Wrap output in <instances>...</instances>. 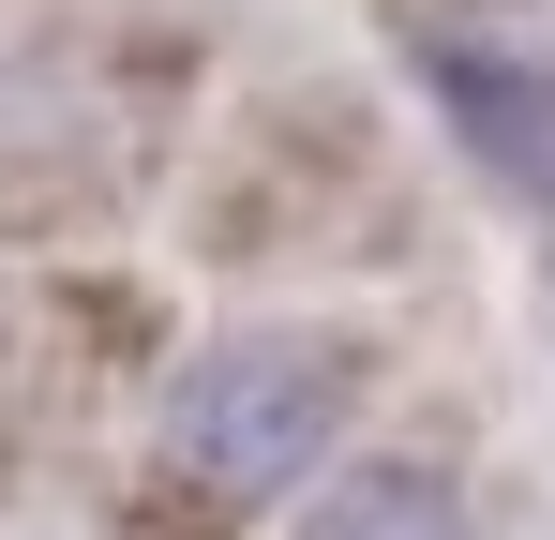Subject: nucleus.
I'll list each match as a JSON object with an SVG mask.
<instances>
[{"instance_id":"f257e3e1","label":"nucleus","mask_w":555,"mask_h":540,"mask_svg":"<svg viewBox=\"0 0 555 540\" xmlns=\"http://www.w3.org/2000/svg\"><path fill=\"white\" fill-rule=\"evenodd\" d=\"M361 406V346L346 331H225L166 375V421H151V496L195 526H241L271 511L285 480H315V450L346 436Z\"/></svg>"},{"instance_id":"f03ea898","label":"nucleus","mask_w":555,"mask_h":540,"mask_svg":"<svg viewBox=\"0 0 555 540\" xmlns=\"http://www.w3.org/2000/svg\"><path fill=\"white\" fill-rule=\"evenodd\" d=\"M421 90H436V120L465 136V166L495 180V195L555 210V61H511V46H451V30H421Z\"/></svg>"},{"instance_id":"7ed1b4c3","label":"nucleus","mask_w":555,"mask_h":540,"mask_svg":"<svg viewBox=\"0 0 555 540\" xmlns=\"http://www.w3.org/2000/svg\"><path fill=\"white\" fill-rule=\"evenodd\" d=\"M285 540H480V511H465L451 465H421V450H375V465H346L315 511Z\"/></svg>"}]
</instances>
